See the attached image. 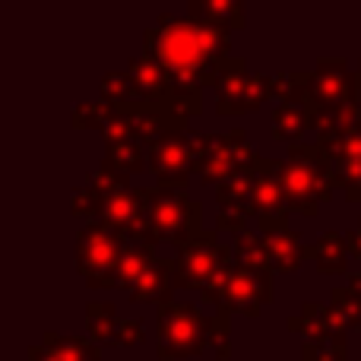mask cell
Masks as SVG:
<instances>
[{"mask_svg":"<svg viewBox=\"0 0 361 361\" xmlns=\"http://www.w3.org/2000/svg\"><path fill=\"white\" fill-rule=\"evenodd\" d=\"M143 51L169 70L178 92H203L206 86L216 89L219 61L231 57V32L193 23L178 13H162L156 25L143 32Z\"/></svg>","mask_w":361,"mask_h":361,"instance_id":"obj_1","label":"cell"},{"mask_svg":"<svg viewBox=\"0 0 361 361\" xmlns=\"http://www.w3.org/2000/svg\"><path fill=\"white\" fill-rule=\"evenodd\" d=\"M276 175L288 209L301 216H317L320 203H326L336 190L330 159L320 143H292L286 159H276Z\"/></svg>","mask_w":361,"mask_h":361,"instance_id":"obj_2","label":"cell"},{"mask_svg":"<svg viewBox=\"0 0 361 361\" xmlns=\"http://www.w3.org/2000/svg\"><path fill=\"white\" fill-rule=\"evenodd\" d=\"M238 267L235 250L219 244V231L206 228L197 238L184 241L175 257V288H193L209 305L222 307V288L231 269Z\"/></svg>","mask_w":361,"mask_h":361,"instance_id":"obj_3","label":"cell"},{"mask_svg":"<svg viewBox=\"0 0 361 361\" xmlns=\"http://www.w3.org/2000/svg\"><path fill=\"white\" fill-rule=\"evenodd\" d=\"M190 146H193V178L203 184H222L235 171L250 169L260 159V152L247 143L244 130H228V133H193L190 130Z\"/></svg>","mask_w":361,"mask_h":361,"instance_id":"obj_4","label":"cell"},{"mask_svg":"<svg viewBox=\"0 0 361 361\" xmlns=\"http://www.w3.org/2000/svg\"><path fill=\"white\" fill-rule=\"evenodd\" d=\"M209 317L197 311L187 301H165L156 314V355L169 358H193L209 345L206 336Z\"/></svg>","mask_w":361,"mask_h":361,"instance_id":"obj_5","label":"cell"},{"mask_svg":"<svg viewBox=\"0 0 361 361\" xmlns=\"http://www.w3.org/2000/svg\"><path fill=\"white\" fill-rule=\"evenodd\" d=\"M146 225L156 241L184 244L197 238L203 228V209L187 190H169V187H149V203H146Z\"/></svg>","mask_w":361,"mask_h":361,"instance_id":"obj_6","label":"cell"},{"mask_svg":"<svg viewBox=\"0 0 361 361\" xmlns=\"http://www.w3.org/2000/svg\"><path fill=\"white\" fill-rule=\"evenodd\" d=\"M127 241L121 235H114L111 228H105L102 222H89L86 228L76 235L73 260L80 276L86 279V286L92 288H114V269L124 254Z\"/></svg>","mask_w":361,"mask_h":361,"instance_id":"obj_7","label":"cell"},{"mask_svg":"<svg viewBox=\"0 0 361 361\" xmlns=\"http://www.w3.org/2000/svg\"><path fill=\"white\" fill-rule=\"evenodd\" d=\"M216 111L219 114H247L269 99V73H250L244 57H225L216 67Z\"/></svg>","mask_w":361,"mask_h":361,"instance_id":"obj_8","label":"cell"},{"mask_svg":"<svg viewBox=\"0 0 361 361\" xmlns=\"http://www.w3.org/2000/svg\"><path fill=\"white\" fill-rule=\"evenodd\" d=\"M254 175V190H250V216L260 225V235H276L288 228V203L282 193L279 175H276V159L260 156L250 165Z\"/></svg>","mask_w":361,"mask_h":361,"instance_id":"obj_9","label":"cell"},{"mask_svg":"<svg viewBox=\"0 0 361 361\" xmlns=\"http://www.w3.org/2000/svg\"><path fill=\"white\" fill-rule=\"evenodd\" d=\"M146 152H149V171L156 178V187L184 190L187 180L193 178L190 130H165L146 146Z\"/></svg>","mask_w":361,"mask_h":361,"instance_id":"obj_10","label":"cell"},{"mask_svg":"<svg viewBox=\"0 0 361 361\" xmlns=\"http://www.w3.org/2000/svg\"><path fill=\"white\" fill-rule=\"evenodd\" d=\"M273 282H276L273 269H247L238 263L222 288V307H216V311L257 317L263 311V305L273 301Z\"/></svg>","mask_w":361,"mask_h":361,"instance_id":"obj_11","label":"cell"},{"mask_svg":"<svg viewBox=\"0 0 361 361\" xmlns=\"http://www.w3.org/2000/svg\"><path fill=\"white\" fill-rule=\"evenodd\" d=\"M361 76L349 70L345 57H320L314 67V105L317 108H343L361 105Z\"/></svg>","mask_w":361,"mask_h":361,"instance_id":"obj_12","label":"cell"},{"mask_svg":"<svg viewBox=\"0 0 361 361\" xmlns=\"http://www.w3.org/2000/svg\"><path fill=\"white\" fill-rule=\"evenodd\" d=\"M292 333H301L305 343H324V339H345V320L333 311L330 305H317V301H305L298 314L286 320Z\"/></svg>","mask_w":361,"mask_h":361,"instance_id":"obj_13","label":"cell"},{"mask_svg":"<svg viewBox=\"0 0 361 361\" xmlns=\"http://www.w3.org/2000/svg\"><path fill=\"white\" fill-rule=\"evenodd\" d=\"M267 238V250H269V267L273 273H295L305 260H314V244L301 241L298 231L286 228L276 235H263Z\"/></svg>","mask_w":361,"mask_h":361,"instance_id":"obj_14","label":"cell"},{"mask_svg":"<svg viewBox=\"0 0 361 361\" xmlns=\"http://www.w3.org/2000/svg\"><path fill=\"white\" fill-rule=\"evenodd\" d=\"M127 295H130L133 301H152V305L175 301L171 298V295H175V260H171V257H159Z\"/></svg>","mask_w":361,"mask_h":361,"instance_id":"obj_15","label":"cell"},{"mask_svg":"<svg viewBox=\"0 0 361 361\" xmlns=\"http://www.w3.org/2000/svg\"><path fill=\"white\" fill-rule=\"evenodd\" d=\"M127 73H130V80H133V86H137L140 95L162 99V95L175 92V82H171L169 70H165L152 54H146V51L127 61Z\"/></svg>","mask_w":361,"mask_h":361,"instance_id":"obj_16","label":"cell"},{"mask_svg":"<svg viewBox=\"0 0 361 361\" xmlns=\"http://www.w3.org/2000/svg\"><path fill=\"white\" fill-rule=\"evenodd\" d=\"M187 16L193 23L216 25V29H244V4L241 0H190Z\"/></svg>","mask_w":361,"mask_h":361,"instance_id":"obj_17","label":"cell"},{"mask_svg":"<svg viewBox=\"0 0 361 361\" xmlns=\"http://www.w3.org/2000/svg\"><path fill=\"white\" fill-rule=\"evenodd\" d=\"M156 244L152 241H127L124 254L118 260V269H114V288H124L130 292L133 286L140 282V276L156 263Z\"/></svg>","mask_w":361,"mask_h":361,"instance_id":"obj_18","label":"cell"},{"mask_svg":"<svg viewBox=\"0 0 361 361\" xmlns=\"http://www.w3.org/2000/svg\"><path fill=\"white\" fill-rule=\"evenodd\" d=\"M361 124V105H343V108H317L314 111V130H317V143H330V140L345 137Z\"/></svg>","mask_w":361,"mask_h":361,"instance_id":"obj_19","label":"cell"},{"mask_svg":"<svg viewBox=\"0 0 361 361\" xmlns=\"http://www.w3.org/2000/svg\"><path fill=\"white\" fill-rule=\"evenodd\" d=\"M102 162L130 178L140 175V171H149V152H146L143 140H121V143H105V159Z\"/></svg>","mask_w":361,"mask_h":361,"instance_id":"obj_20","label":"cell"},{"mask_svg":"<svg viewBox=\"0 0 361 361\" xmlns=\"http://www.w3.org/2000/svg\"><path fill=\"white\" fill-rule=\"evenodd\" d=\"M349 244H345V235L339 231H324V235L314 241V260H317V269L324 276H343L345 267H349Z\"/></svg>","mask_w":361,"mask_h":361,"instance_id":"obj_21","label":"cell"},{"mask_svg":"<svg viewBox=\"0 0 361 361\" xmlns=\"http://www.w3.org/2000/svg\"><path fill=\"white\" fill-rule=\"evenodd\" d=\"M250 190H254V175L250 169L235 171L231 178H225L222 184L216 187V200L222 212H244L250 216Z\"/></svg>","mask_w":361,"mask_h":361,"instance_id":"obj_22","label":"cell"},{"mask_svg":"<svg viewBox=\"0 0 361 361\" xmlns=\"http://www.w3.org/2000/svg\"><path fill=\"white\" fill-rule=\"evenodd\" d=\"M305 130H314V114L292 102H279L273 108V137L276 140H298Z\"/></svg>","mask_w":361,"mask_h":361,"instance_id":"obj_23","label":"cell"},{"mask_svg":"<svg viewBox=\"0 0 361 361\" xmlns=\"http://www.w3.org/2000/svg\"><path fill=\"white\" fill-rule=\"evenodd\" d=\"M42 345L57 361H99V345L80 336H61V333H44Z\"/></svg>","mask_w":361,"mask_h":361,"instance_id":"obj_24","label":"cell"},{"mask_svg":"<svg viewBox=\"0 0 361 361\" xmlns=\"http://www.w3.org/2000/svg\"><path fill=\"white\" fill-rule=\"evenodd\" d=\"M330 307L345 320L349 330L361 326V273L349 276L345 286H336L330 292Z\"/></svg>","mask_w":361,"mask_h":361,"instance_id":"obj_25","label":"cell"},{"mask_svg":"<svg viewBox=\"0 0 361 361\" xmlns=\"http://www.w3.org/2000/svg\"><path fill=\"white\" fill-rule=\"evenodd\" d=\"M86 326H89V336H92L95 345L114 343V333H118V314H114L111 301H89L86 305Z\"/></svg>","mask_w":361,"mask_h":361,"instance_id":"obj_26","label":"cell"},{"mask_svg":"<svg viewBox=\"0 0 361 361\" xmlns=\"http://www.w3.org/2000/svg\"><path fill=\"white\" fill-rule=\"evenodd\" d=\"M231 250H235V260L247 269H273L269 267V250H267V238L260 231H244L231 241Z\"/></svg>","mask_w":361,"mask_h":361,"instance_id":"obj_27","label":"cell"},{"mask_svg":"<svg viewBox=\"0 0 361 361\" xmlns=\"http://www.w3.org/2000/svg\"><path fill=\"white\" fill-rule=\"evenodd\" d=\"M114 118V108L108 105V102H82V105H76L73 111H70V124H73V130H102L105 133L108 121Z\"/></svg>","mask_w":361,"mask_h":361,"instance_id":"obj_28","label":"cell"},{"mask_svg":"<svg viewBox=\"0 0 361 361\" xmlns=\"http://www.w3.org/2000/svg\"><path fill=\"white\" fill-rule=\"evenodd\" d=\"M99 95H102V102H108L111 108H118V105H124V102H130L133 95H137V86H133L130 73H121V70H111V73L102 76Z\"/></svg>","mask_w":361,"mask_h":361,"instance_id":"obj_29","label":"cell"},{"mask_svg":"<svg viewBox=\"0 0 361 361\" xmlns=\"http://www.w3.org/2000/svg\"><path fill=\"white\" fill-rule=\"evenodd\" d=\"M206 336H209V349L216 352L219 361L231 358V314L228 311H216L209 317V326H206Z\"/></svg>","mask_w":361,"mask_h":361,"instance_id":"obj_30","label":"cell"},{"mask_svg":"<svg viewBox=\"0 0 361 361\" xmlns=\"http://www.w3.org/2000/svg\"><path fill=\"white\" fill-rule=\"evenodd\" d=\"M330 162H361V124L355 130H349L345 137L330 140V143H320Z\"/></svg>","mask_w":361,"mask_h":361,"instance_id":"obj_31","label":"cell"},{"mask_svg":"<svg viewBox=\"0 0 361 361\" xmlns=\"http://www.w3.org/2000/svg\"><path fill=\"white\" fill-rule=\"evenodd\" d=\"M102 206H105V197H102L99 190H95L92 184H80L73 187V193H70V209L76 212V216H92L99 219L102 216Z\"/></svg>","mask_w":361,"mask_h":361,"instance_id":"obj_32","label":"cell"},{"mask_svg":"<svg viewBox=\"0 0 361 361\" xmlns=\"http://www.w3.org/2000/svg\"><path fill=\"white\" fill-rule=\"evenodd\" d=\"M301 361H349V358H345V339L305 343V345H301Z\"/></svg>","mask_w":361,"mask_h":361,"instance_id":"obj_33","label":"cell"},{"mask_svg":"<svg viewBox=\"0 0 361 361\" xmlns=\"http://www.w3.org/2000/svg\"><path fill=\"white\" fill-rule=\"evenodd\" d=\"M146 339V320L143 317H130V320H118V333H114V345L130 349L140 345Z\"/></svg>","mask_w":361,"mask_h":361,"instance_id":"obj_34","label":"cell"},{"mask_svg":"<svg viewBox=\"0 0 361 361\" xmlns=\"http://www.w3.org/2000/svg\"><path fill=\"white\" fill-rule=\"evenodd\" d=\"M247 219L250 216H244V212H222V209H219L216 231H228L231 238H238V235H244V231H250L247 228Z\"/></svg>","mask_w":361,"mask_h":361,"instance_id":"obj_35","label":"cell"},{"mask_svg":"<svg viewBox=\"0 0 361 361\" xmlns=\"http://www.w3.org/2000/svg\"><path fill=\"white\" fill-rule=\"evenodd\" d=\"M345 244H349V254L361 257V222H358V228H352L349 235H345Z\"/></svg>","mask_w":361,"mask_h":361,"instance_id":"obj_36","label":"cell"},{"mask_svg":"<svg viewBox=\"0 0 361 361\" xmlns=\"http://www.w3.org/2000/svg\"><path fill=\"white\" fill-rule=\"evenodd\" d=\"M29 361H57V358L51 355L42 343H35V345H29Z\"/></svg>","mask_w":361,"mask_h":361,"instance_id":"obj_37","label":"cell"},{"mask_svg":"<svg viewBox=\"0 0 361 361\" xmlns=\"http://www.w3.org/2000/svg\"><path fill=\"white\" fill-rule=\"evenodd\" d=\"M349 200H352V203H361V190H355V193H349Z\"/></svg>","mask_w":361,"mask_h":361,"instance_id":"obj_38","label":"cell"},{"mask_svg":"<svg viewBox=\"0 0 361 361\" xmlns=\"http://www.w3.org/2000/svg\"><path fill=\"white\" fill-rule=\"evenodd\" d=\"M358 76H361V63H358Z\"/></svg>","mask_w":361,"mask_h":361,"instance_id":"obj_39","label":"cell"}]
</instances>
